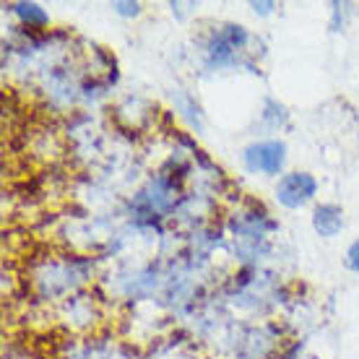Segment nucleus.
I'll return each instance as SVG.
<instances>
[{"mask_svg": "<svg viewBox=\"0 0 359 359\" xmlns=\"http://www.w3.org/2000/svg\"><path fill=\"white\" fill-rule=\"evenodd\" d=\"M252 8H255V13H258V11H261V13H271L273 3H252Z\"/></svg>", "mask_w": 359, "mask_h": 359, "instance_id": "nucleus-8", "label": "nucleus"}, {"mask_svg": "<svg viewBox=\"0 0 359 359\" xmlns=\"http://www.w3.org/2000/svg\"><path fill=\"white\" fill-rule=\"evenodd\" d=\"M11 11L18 16V21L29 29H45L50 27V16L45 13L42 6H36V3H13Z\"/></svg>", "mask_w": 359, "mask_h": 359, "instance_id": "nucleus-5", "label": "nucleus"}, {"mask_svg": "<svg viewBox=\"0 0 359 359\" xmlns=\"http://www.w3.org/2000/svg\"><path fill=\"white\" fill-rule=\"evenodd\" d=\"M287 162V146L281 141H261L245 149V167L255 175H278Z\"/></svg>", "mask_w": 359, "mask_h": 359, "instance_id": "nucleus-2", "label": "nucleus"}, {"mask_svg": "<svg viewBox=\"0 0 359 359\" xmlns=\"http://www.w3.org/2000/svg\"><path fill=\"white\" fill-rule=\"evenodd\" d=\"M248 45V32L245 27H224L211 34V42H208V65L214 68H222V65L234 63L237 53Z\"/></svg>", "mask_w": 359, "mask_h": 359, "instance_id": "nucleus-3", "label": "nucleus"}, {"mask_svg": "<svg viewBox=\"0 0 359 359\" xmlns=\"http://www.w3.org/2000/svg\"><path fill=\"white\" fill-rule=\"evenodd\" d=\"M112 8H115V13H120V16H138V13H141V3H115Z\"/></svg>", "mask_w": 359, "mask_h": 359, "instance_id": "nucleus-6", "label": "nucleus"}, {"mask_svg": "<svg viewBox=\"0 0 359 359\" xmlns=\"http://www.w3.org/2000/svg\"><path fill=\"white\" fill-rule=\"evenodd\" d=\"M313 226L320 237L331 240V237H336L344 229V211L339 206H333V203H323V206L315 208Z\"/></svg>", "mask_w": 359, "mask_h": 359, "instance_id": "nucleus-4", "label": "nucleus"}, {"mask_svg": "<svg viewBox=\"0 0 359 359\" xmlns=\"http://www.w3.org/2000/svg\"><path fill=\"white\" fill-rule=\"evenodd\" d=\"M346 266L359 273V240H354V243L349 245V250H346Z\"/></svg>", "mask_w": 359, "mask_h": 359, "instance_id": "nucleus-7", "label": "nucleus"}, {"mask_svg": "<svg viewBox=\"0 0 359 359\" xmlns=\"http://www.w3.org/2000/svg\"><path fill=\"white\" fill-rule=\"evenodd\" d=\"M318 193V180L307 172H289L278 180L276 185V201L284 208H302Z\"/></svg>", "mask_w": 359, "mask_h": 359, "instance_id": "nucleus-1", "label": "nucleus"}]
</instances>
